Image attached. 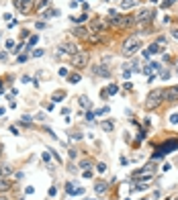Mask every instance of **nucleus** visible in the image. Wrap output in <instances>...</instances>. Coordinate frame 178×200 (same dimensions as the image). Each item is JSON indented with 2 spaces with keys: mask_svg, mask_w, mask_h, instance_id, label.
<instances>
[{
  "mask_svg": "<svg viewBox=\"0 0 178 200\" xmlns=\"http://www.w3.org/2000/svg\"><path fill=\"white\" fill-rule=\"evenodd\" d=\"M139 49H141V39H139V37H129L127 41L123 43L121 53H123L125 57H129V55H135Z\"/></svg>",
  "mask_w": 178,
  "mask_h": 200,
  "instance_id": "f257e3e1",
  "label": "nucleus"
},
{
  "mask_svg": "<svg viewBox=\"0 0 178 200\" xmlns=\"http://www.w3.org/2000/svg\"><path fill=\"white\" fill-rule=\"evenodd\" d=\"M162 100H164V98H162V90H158V88H156V90H152L150 94H147V98H145V108H147V110L158 108Z\"/></svg>",
  "mask_w": 178,
  "mask_h": 200,
  "instance_id": "f03ea898",
  "label": "nucleus"
},
{
  "mask_svg": "<svg viewBox=\"0 0 178 200\" xmlns=\"http://www.w3.org/2000/svg\"><path fill=\"white\" fill-rule=\"evenodd\" d=\"M72 66L74 67H86L88 66V51H76L72 55Z\"/></svg>",
  "mask_w": 178,
  "mask_h": 200,
  "instance_id": "7ed1b4c3",
  "label": "nucleus"
},
{
  "mask_svg": "<svg viewBox=\"0 0 178 200\" xmlns=\"http://www.w3.org/2000/svg\"><path fill=\"white\" fill-rule=\"evenodd\" d=\"M15 6H17V10H18V12H23V15H29V12L35 8L33 0H15Z\"/></svg>",
  "mask_w": 178,
  "mask_h": 200,
  "instance_id": "20e7f679",
  "label": "nucleus"
},
{
  "mask_svg": "<svg viewBox=\"0 0 178 200\" xmlns=\"http://www.w3.org/2000/svg\"><path fill=\"white\" fill-rule=\"evenodd\" d=\"M162 98L166 100V102H176L178 100V86H170L166 90L162 92Z\"/></svg>",
  "mask_w": 178,
  "mask_h": 200,
  "instance_id": "39448f33",
  "label": "nucleus"
},
{
  "mask_svg": "<svg viewBox=\"0 0 178 200\" xmlns=\"http://www.w3.org/2000/svg\"><path fill=\"white\" fill-rule=\"evenodd\" d=\"M152 178L153 176V166H147V167H141V169H135L133 172V180H139V178Z\"/></svg>",
  "mask_w": 178,
  "mask_h": 200,
  "instance_id": "423d86ee",
  "label": "nucleus"
},
{
  "mask_svg": "<svg viewBox=\"0 0 178 200\" xmlns=\"http://www.w3.org/2000/svg\"><path fill=\"white\" fill-rule=\"evenodd\" d=\"M172 147H178V141H176V139H172V141L164 143V145L160 147V151H156V155H153V157H160L162 153H170V151H172Z\"/></svg>",
  "mask_w": 178,
  "mask_h": 200,
  "instance_id": "0eeeda50",
  "label": "nucleus"
},
{
  "mask_svg": "<svg viewBox=\"0 0 178 200\" xmlns=\"http://www.w3.org/2000/svg\"><path fill=\"white\" fill-rule=\"evenodd\" d=\"M150 17H153L152 10L141 8V10H139V12L135 15V17H133V21H135V23H145V21H150Z\"/></svg>",
  "mask_w": 178,
  "mask_h": 200,
  "instance_id": "6e6552de",
  "label": "nucleus"
},
{
  "mask_svg": "<svg viewBox=\"0 0 178 200\" xmlns=\"http://www.w3.org/2000/svg\"><path fill=\"white\" fill-rule=\"evenodd\" d=\"M76 51H80L76 47V43H72V41H68V43H64L61 47H59V53H68V55H74Z\"/></svg>",
  "mask_w": 178,
  "mask_h": 200,
  "instance_id": "1a4fd4ad",
  "label": "nucleus"
},
{
  "mask_svg": "<svg viewBox=\"0 0 178 200\" xmlns=\"http://www.w3.org/2000/svg\"><path fill=\"white\" fill-rule=\"evenodd\" d=\"M92 72H94V76H101V78H109V76H110V69H109L107 66H104V63L96 66V67L92 69Z\"/></svg>",
  "mask_w": 178,
  "mask_h": 200,
  "instance_id": "9d476101",
  "label": "nucleus"
},
{
  "mask_svg": "<svg viewBox=\"0 0 178 200\" xmlns=\"http://www.w3.org/2000/svg\"><path fill=\"white\" fill-rule=\"evenodd\" d=\"M156 53H160V45H158V43H152V45H147V49L143 51L145 59L150 57V55H156Z\"/></svg>",
  "mask_w": 178,
  "mask_h": 200,
  "instance_id": "9b49d317",
  "label": "nucleus"
},
{
  "mask_svg": "<svg viewBox=\"0 0 178 200\" xmlns=\"http://www.w3.org/2000/svg\"><path fill=\"white\" fill-rule=\"evenodd\" d=\"M101 129H102V131H107V133H110V131L115 129V123H113V121H102Z\"/></svg>",
  "mask_w": 178,
  "mask_h": 200,
  "instance_id": "f8f14e48",
  "label": "nucleus"
},
{
  "mask_svg": "<svg viewBox=\"0 0 178 200\" xmlns=\"http://www.w3.org/2000/svg\"><path fill=\"white\" fill-rule=\"evenodd\" d=\"M72 33L76 35V37H82V39H86V37H88V31H86L84 27H76V29H74Z\"/></svg>",
  "mask_w": 178,
  "mask_h": 200,
  "instance_id": "ddd939ff",
  "label": "nucleus"
},
{
  "mask_svg": "<svg viewBox=\"0 0 178 200\" xmlns=\"http://www.w3.org/2000/svg\"><path fill=\"white\" fill-rule=\"evenodd\" d=\"M104 190H107V182H102V180H98V182L94 184V192H96V194H102Z\"/></svg>",
  "mask_w": 178,
  "mask_h": 200,
  "instance_id": "4468645a",
  "label": "nucleus"
},
{
  "mask_svg": "<svg viewBox=\"0 0 178 200\" xmlns=\"http://www.w3.org/2000/svg\"><path fill=\"white\" fill-rule=\"evenodd\" d=\"M90 27H92V31H102V29H104L107 25L102 23L101 18H96V21H92V25H90Z\"/></svg>",
  "mask_w": 178,
  "mask_h": 200,
  "instance_id": "2eb2a0df",
  "label": "nucleus"
},
{
  "mask_svg": "<svg viewBox=\"0 0 178 200\" xmlns=\"http://www.w3.org/2000/svg\"><path fill=\"white\" fill-rule=\"evenodd\" d=\"M78 104H80L82 108H90V100H88V96H80V98H78Z\"/></svg>",
  "mask_w": 178,
  "mask_h": 200,
  "instance_id": "dca6fc26",
  "label": "nucleus"
},
{
  "mask_svg": "<svg viewBox=\"0 0 178 200\" xmlns=\"http://www.w3.org/2000/svg\"><path fill=\"white\" fill-rule=\"evenodd\" d=\"M10 186H12V184H10L8 180L0 178V192H6V190H10Z\"/></svg>",
  "mask_w": 178,
  "mask_h": 200,
  "instance_id": "f3484780",
  "label": "nucleus"
},
{
  "mask_svg": "<svg viewBox=\"0 0 178 200\" xmlns=\"http://www.w3.org/2000/svg\"><path fill=\"white\" fill-rule=\"evenodd\" d=\"M10 172H12V167H10L8 163H4V166H0V176H8Z\"/></svg>",
  "mask_w": 178,
  "mask_h": 200,
  "instance_id": "a211bd4d",
  "label": "nucleus"
},
{
  "mask_svg": "<svg viewBox=\"0 0 178 200\" xmlns=\"http://www.w3.org/2000/svg\"><path fill=\"white\" fill-rule=\"evenodd\" d=\"M72 21H74L76 25H80V23H86V21H88V15H80V17H72Z\"/></svg>",
  "mask_w": 178,
  "mask_h": 200,
  "instance_id": "6ab92c4d",
  "label": "nucleus"
},
{
  "mask_svg": "<svg viewBox=\"0 0 178 200\" xmlns=\"http://www.w3.org/2000/svg\"><path fill=\"white\" fill-rule=\"evenodd\" d=\"M117 92H119L117 84H109V86H107V94H117Z\"/></svg>",
  "mask_w": 178,
  "mask_h": 200,
  "instance_id": "aec40b11",
  "label": "nucleus"
},
{
  "mask_svg": "<svg viewBox=\"0 0 178 200\" xmlns=\"http://www.w3.org/2000/svg\"><path fill=\"white\" fill-rule=\"evenodd\" d=\"M133 6H135V0H125V2H123V4H121V8H133Z\"/></svg>",
  "mask_w": 178,
  "mask_h": 200,
  "instance_id": "412c9836",
  "label": "nucleus"
},
{
  "mask_svg": "<svg viewBox=\"0 0 178 200\" xmlns=\"http://www.w3.org/2000/svg\"><path fill=\"white\" fill-rule=\"evenodd\" d=\"M80 167H82V169H90V167H92V161H90V159H84V161H80Z\"/></svg>",
  "mask_w": 178,
  "mask_h": 200,
  "instance_id": "4be33fe9",
  "label": "nucleus"
},
{
  "mask_svg": "<svg viewBox=\"0 0 178 200\" xmlns=\"http://www.w3.org/2000/svg\"><path fill=\"white\" fill-rule=\"evenodd\" d=\"M47 4H49V0H39V2L35 4V8H37V10H41V8H45Z\"/></svg>",
  "mask_w": 178,
  "mask_h": 200,
  "instance_id": "5701e85b",
  "label": "nucleus"
},
{
  "mask_svg": "<svg viewBox=\"0 0 178 200\" xmlns=\"http://www.w3.org/2000/svg\"><path fill=\"white\" fill-rule=\"evenodd\" d=\"M174 2H176V0H162V8H170Z\"/></svg>",
  "mask_w": 178,
  "mask_h": 200,
  "instance_id": "b1692460",
  "label": "nucleus"
},
{
  "mask_svg": "<svg viewBox=\"0 0 178 200\" xmlns=\"http://www.w3.org/2000/svg\"><path fill=\"white\" fill-rule=\"evenodd\" d=\"M64 96H66L64 92H55V94H53V102H59V100L64 98Z\"/></svg>",
  "mask_w": 178,
  "mask_h": 200,
  "instance_id": "393cba45",
  "label": "nucleus"
},
{
  "mask_svg": "<svg viewBox=\"0 0 178 200\" xmlns=\"http://www.w3.org/2000/svg\"><path fill=\"white\" fill-rule=\"evenodd\" d=\"M68 78H70V82H72V84H76V82H80V76H78V74H70V76H68Z\"/></svg>",
  "mask_w": 178,
  "mask_h": 200,
  "instance_id": "a878e982",
  "label": "nucleus"
},
{
  "mask_svg": "<svg viewBox=\"0 0 178 200\" xmlns=\"http://www.w3.org/2000/svg\"><path fill=\"white\" fill-rule=\"evenodd\" d=\"M41 157H43V161H45V163H49V166H51V153H47V151H45Z\"/></svg>",
  "mask_w": 178,
  "mask_h": 200,
  "instance_id": "bb28decb",
  "label": "nucleus"
},
{
  "mask_svg": "<svg viewBox=\"0 0 178 200\" xmlns=\"http://www.w3.org/2000/svg\"><path fill=\"white\" fill-rule=\"evenodd\" d=\"M94 117H96V115H94L92 110H88V112H86V121H88V123H92V121H94Z\"/></svg>",
  "mask_w": 178,
  "mask_h": 200,
  "instance_id": "cd10ccee",
  "label": "nucleus"
},
{
  "mask_svg": "<svg viewBox=\"0 0 178 200\" xmlns=\"http://www.w3.org/2000/svg\"><path fill=\"white\" fill-rule=\"evenodd\" d=\"M74 190H76V188H74V184H72V182H68V184H66V192H68V194H72Z\"/></svg>",
  "mask_w": 178,
  "mask_h": 200,
  "instance_id": "c85d7f7f",
  "label": "nucleus"
},
{
  "mask_svg": "<svg viewBox=\"0 0 178 200\" xmlns=\"http://www.w3.org/2000/svg\"><path fill=\"white\" fill-rule=\"evenodd\" d=\"M37 41H39V37H37V35H33V37H31V41H29V47L33 49V45H35Z\"/></svg>",
  "mask_w": 178,
  "mask_h": 200,
  "instance_id": "c756f323",
  "label": "nucleus"
},
{
  "mask_svg": "<svg viewBox=\"0 0 178 200\" xmlns=\"http://www.w3.org/2000/svg\"><path fill=\"white\" fill-rule=\"evenodd\" d=\"M170 123H172V125H176V123H178V112H174V115L170 117Z\"/></svg>",
  "mask_w": 178,
  "mask_h": 200,
  "instance_id": "7c9ffc66",
  "label": "nucleus"
},
{
  "mask_svg": "<svg viewBox=\"0 0 178 200\" xmlns=\"http://www.w3.org/2000/svg\"><path fill=\"white\" fill-rule=\"evenodd\" d=\"M43 55V49H35L33 51V57H41Z\"/></svg>",
  "mask_w": 178,
  "mask_h": 200,
  "instance_id": "2f4dec72",
  "label": "nucleus"
},
{
  "mask_svg": "<svg viewBox=\"0 0 178 200\" xmlns=\"http://www.w3.org/2000/svg\"><path fill=\"white\" fill-rule=\"evenodd\" d=\"M96 169L102 174V172H107V166H104V163H98V166H96Z\"/></svg>",
  "mask_w": 178,
  "mask_h": 200,
  "instance_id": "473e14b6",
  "label": "nucleus"
},
{
  "mask_svg": "<svg viewBox=\"0 0 178 200\" xmlns=\"http://www.w3.org/2000/svg\"><path fill=\"white\" fill-rule=\"evenodd\" d=\"M6 47H8V49H12V47H15V41H12V39H8V41H6Z\"/></svg>",
  "mask_w": 178,
  "mask_h": 200,
  "instance_id": "72a5a7b5",
  "label": "nucleus"
},
{
  "mask_svg": "<svg viewBox=\"0 0 178 200\" xmlns=\"http://www.w3.org/2000/svg\"><path fill=\"white\" fill-rule=\"evenodd\" d=\"M61 115H64V117H68V115H70V108H68V106H66V108H61Z\"/></svg>",
  "mask_w": 178,
  "mask_h": 200,
  "instance_id": "f704fd0d",
  "label": "nucleus"
},
{
  "mask_svg": "<svg viewBox=\"0 0 178 200\" xmlns=\"http://www.w3.org/2000/svg\"><path fill=\"white\" fill-rule=\"evenodd\" d=\"M10 133H12V135H18V127H10Z\"/></svg>",
  "mask_w": 178,
  "mask_h": 200,
  "instance_id": "c9c22d12",
  "label": "nucleus"
},
{
  "mask_svg": "<svg viewBox=\"0 0 178 200\" xmlns=\"http://www.w3.org/2000/svg\"><path fill=\"white\" fill-rule=\"evenodd\" d=\"M84 178H92V172L90 169H84Z\"/></svg>",
  "mask_w": 178,
  "mask_h": 200,
  "instance_id": "e433bc0d",
  "label": "nucleus"
},
{
  "mask_svg": "<svg viewBox=\"0 0 178 200\" xmlns=\"http://www.w3.org/2000/svg\"><path fill=\"white\" fill-rule=\"evenodd\" d=\"M172 35H174V37H176V39H178V29H176V31H174V33H172Z\"/></svg>",
  "mask_w": 178,
  "mask_h": 200,
  "instance_id": "4c0bfd02",
  "label": "nucleus"
},
{
  "mask_svg": "<svg viewBox=\"0 0 178 200\" xmlns=\"http://www.w3.org/2000/svg\"><path fill=\"white\" fill-rule=\"evenodd\" d=\"M2 115H4V108H2V106H0V117H2Z\"/></svg>",
  "mask_w": 178,
  "mask_h": 200,
  "instance_id": "58836bf2",
  "label": "nucleus"
},
{
  "mask_svg": "<svg viewBox=\"0 0 178 200\" xmlns=\"http://www.w3.org/2000/svg\"><path fill=\"white\" fill-rule=\"evenodd\" d=\"M0 200H6V198H4V196H0Z\"/></svg>",
  "mask_w": 178,
  "mask_h": 200,
  "instance_id": "ea45409f",
  "label": "nucleus"
},
{
  "mask_svg": "<svg viewBox=\"0 0 178 200\" xmlns=\"http://www.w3.org/2000/svg\"><path fill=\"white\" fill-rule=\"evenodd\" d=\"M107 2H113V0H107Z\"/></svg>",
  "mask_w": 178,
  "mask_h": 200,
  "instance_id": "a19ab883",
  "label": "nucleus"
}]
</instances>
